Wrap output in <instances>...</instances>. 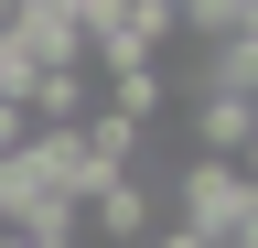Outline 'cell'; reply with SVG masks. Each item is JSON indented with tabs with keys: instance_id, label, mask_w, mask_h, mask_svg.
Returning <instances> with one entry per match:
<instances>
[{
	"instance_id": "cell-1",
	"label": "cell",
	"mask_w": 258,
	"mask_h": 248,
	"mask_svg": "<svg viewBox=\"0 0 258 248\" xmlns=\"http://www.w3.org/2000/svg\"><path fill=\"white\" fill-rule=\"evenodd\" d=\"M161 216H183L205 248H226V237H247V227H258V173H247V162H226V151H183Z\"/></svg>"
},
{
	"instance_id": "cell-2",
	"label": "cell",
	"mask_w": 258,
	"mask_h": 248,
	"mask_svg": "<svg viewBox=\"0 0 258 248\" xmlns=\"http://www.w3.org/2000/svg\"><path fill=\"white\" fill-rule=\"evenodd\" d=\"M247 119H258V97H237V86H194V97H183L194 151H226V162L247 151Z\"/></svg>"
},
{
	"instance_id": "cell-3",
	"label": "cell",
	"mask_w": 258,
	"mask_h": 248,
	"mask_svg": "<svg viewBox=\"0 0 258 248\" xmlns=\"http://www.w3.org/2000/svg\"><path fill=\"white\" fill-rule=\"evenodd\" d=\"M140 248H205V237H194V227H183V216H161V227H151Z\"/></svg>"
},
{
	"instance_id": "cell-4",
	"label": "cell",
	"mask_w": 258,
	"mask_h": 248,
	"mask_svg": "<svg viewBox=\"0 0 258 248\" xmlns=\"http://www.w3.org/2000/svg\"><path fill=\"white\" fill-rule=\"evenodd\" d=\"M22 130H32V119H22V108H11V97H0V151H11V140H22Z\"/></svg>"
},
{
	"instance_id": "cell-5",
	"label": "cell",
	"mask_w": 258,
	"mask_h": 248,
	"mask_svg": "<svg viewBox=\"0 0 258 248\" xmlns=\"http://www.w3.org/2000/svg\"><path fill=\"white\" fill-rule=\"evenodd\" d=\"M237 162H247V173H258V119H247V151H237Z\"/></svg>"
}]
</instances>
